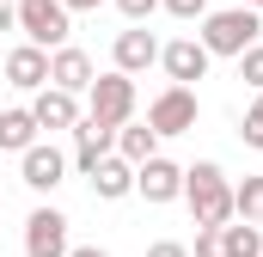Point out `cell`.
Returning <instances> with one entry per match:
<instances>
[{
	"label": "cell",
	"instance_id": "2e32d148",
	"mask_svg": "<svg viewBox=\"0 0 263 257\" xmlns=\"http://www.w3.org/2000/svg\"><path fill=\"white\" fill-rule=\"evenodd\" d=\"M37 135H43V128H37V117H31V104H12V111H0V153H25Z\"/></svg>",
	"mask_w": 263,
	"mask_h": 257
},
{
	"label": "cell",
	"instance_id": "5bb4252c",
	"mask_svg": "<svg viewBox=\"0 0 263 257\" xmlns=\"http://www.w3.org/2000/svg\"><path fill=\"white\" fill-rule=\"evenodd\" d=\"M6 80H12L18 92H37V86H49V49H37V43H18V49L6 56Z\"/></svg>",
	"mask_w": 263,
	"mask_h": 257
},
{
	"label": "cell",
	"instance_id": "5b68a950",
	"mask_svg": "<svg viewBox=\"0 0 263 257\" xmlns=\"http://www.w3.org/2000/svg\"><path fill=\"white\" fill-rule=\"evenodd\" d=\"M73 12H67L62 0H18V31L37 43V49H55V43H67V25Z\"/></svg>",
	"mask_w": 263,
	"mask_h": 257
},
{
	"label": "cell",
	"instance_id": "cb8c5ba5",
	"mask_svg": "<svg viewBox=\"0 0 263 257\" xmlns=\"http://www.w3.org/2000/svg\"><path fill=\"white\" fill-rule=\"evenodd\" d=\"M153 6H159V0H117V12H123L129 25H141V19H153Z\"/></svg>",
	"mask_w": 263,
	"mask_h": 257
},
{
	"label": "cell",
	"instance_id": "277c9868",
	"mask_svg": "<svg viewBox=\"0 0 263 257\" xmlns=\"http://www.w3.org/2000/svg\"><path fill=\"white\" fill-rule=\"evenodd\" d=\"M196 117H202V104H196V86H165L153 104H147V123H153V135L165 141V135H190L196 128Z\"/></svg>",
	"mask_w": 263,
	"mask_h": 257
},
{
	"label": "cell",
	"instance_id": "ffe728a7",
	"mask_svg": "<svg viewBox=\"0 0 263 257\" xmlns=\"http://www.w3.org/2000/svg\"><path fill=\"white\" fill-rule=\"evenodd\" d=\"M239 141H245V147H257V153H263V92L251 98V111H245V123H239Z\"/></svg>",
	"mask_w": 263,
	"mask_h": 257
},
{
	"label": "cell",
	"instance_id": "f1b7e54d",
	"mask_svg": "<svg viewBox=\"0 0 263 257\" xmlns=\"http://www.w3.org/2000/svg\"><path fill=\"white\" fill-rule=\"evenodd\" d=\"M245 6H257V12H263V0H245Z\"/></svg>",
	"mask_w": 263,
	"mask_h": 257
},
{
	"label": "cell",
	"instance_id": "6da1fadb",
	"mask_svg": "<svg viewBox=\"0 0 263 257\" xmlns=\"http://www.w3.org/2000/svg\"><path fill=\"white\" fill-rule=\"evenodd\" d=\"M184 202H190L196 227H227V221H233V184H227V172H220L214 159L184 166Z\"/></svg>",
	"mask_w": 263,
	"mask_h": 257
},
{
	"label": "cell",
	"instance_id": "d6986e66",
	"mask_svg": "<svg viewBox=\"0 0 263 257\" xmlns=\"http://www.w3.org/2000/svg\"><path fill=\"white\" fill-rule=\"evenodd\" d=\"M233 214L239 221H263V178H239L233 184Z\"/></svg>",
	"mask_w": 263,
	"mask_h": 257
},
{
	"label": "cell",
	"instance_id": "8fae6325",
	"mask_svg": "<svg viewBox=\"0 0 263 257\" xmlns=\"http://www.w3.org/2000/svg\"><path fill=\"white\" fill-rule=\"evenodd\" d=\"M110 56H117L123 74H147V67L159 62V37H153L147 19H141V25H129V31H117V49H110Z\"/></svg>",
	"mask_w": 263,
	"mask_h": 257
},
{
	"label": "cell",
	"instance_id": "7a4b0ae2",
	"mask_svg": "<svg viewBox=\"0 0 263 257\" xmlns=\"http://www.w3.org/2000/svg\"><path fill=\"white\" fill-rule=\"evenodd\" d=\"M257 6H227V12H202V49L208 56H245L251 43H257Z\"/></svg>",
	"mask_w": 263,
	"mask_h": 257
},
{
	"label": "cell",
	"instance_id": "e0dca14e",
	"mask_svg": "<svg viewBox=\"0 0 263 257\" xmlns=\"http://www.w3.org/2000/svg\"><path fill=\"white\" fill-rule=\"evenodd\" d=\"M117 153H123L129 166L153 159V153H159V135H153V123H123V128H117Z\"/></svg>",
	"mask_w": 263,
	"mask_h": 257
},
{
	"label": "cell",
	"instance_id": "ac0fdd59",
	"mask_svg": "<svg viewBox=\"0 0 263 257\" xmlns=\"http://www.w3.org/2000/svg\"><path fill=\"white\" fill-rule=\"evenodd\" d=\"M220 239H227V257H263V233H257V221H227L220 227Z\"/></svg>",
	"mask_w": 263,
	"mask_h": 257
},
{
	"label": "cell",
	"instance_id": "7c38bea8",
	"mask_svg": "<svg viewBox=\"0 0 263 257\" xmlns=\"http://www.w3.org/2000/svg\"><path fill=\"white\" fill-rule=\"evenodd\" d=\"M49 86H62V92H86V86H92V56L73 49V43H55V49H49Z\"/></svg>",
	"mask_w": 263,
	"mask_h": 257
},
{
	"label": "cell",
	"instance_id": "7402d4cb",
	"mask_svg": "<svg viewBox=\"0 0 263 257\" xmlns=\"http://www.w3.org/2000/svg\"><path fill=\"white\" fill-rule=\"evenodd\" d=\"M190 257H227V239H220V227H196V251Z\"/></svg>",
	"mask_w": 263,
	"mask_h": 257
},
{
	"label": "cell",
	"instance_id": "d4e9b609",
	"mask_svg": "<svg viewBox=\"0 0 263 257\" xmlns=\"http://www.w3.org/2000/svg\"><path fill=\"white\" fill-rule=\"evenodd\" d=\"M147 257H190V245H178V239H153Z\"/></svg>",
	"mask_w": 263,
	"mask_h": 257
},
{
	"label": "cell",
	"instance_id": "8992f818",
	"mask_svg": "<svg viewBox=\"0 0 263 257\" xmlns=\"http://www.w3.org/2000/svg\"><path fill=\"white\" fill-rule=\"evenodd\" d=\"M18 178H25L37 196L62 190V184H67V153H62V147H49V141H31V147L18 153Z\"/></svg>",
	"mask_w": 263,
	"mask_h": 257
},
{
	"label": "cell",
	"instance_id": "484cf974",
	"mask_svg": "<svg viewBox=\"0 0 263 257\" xmlns=\"http://www.w3.org/2000/svg\"><path fill=\"white\" fill-rule=\"evenodd\" d=\"M12 25H18V6H12V0H0V31H12Z\"/></svg>",
	"mask_w": 263,
	"mask_h": 257
},
{
	"label": "cell",
	"instance_id": "30bf717a",
	"mask_svg": "<svg viewBox=\"0 0 263 257\" xmlns=\"http://www.w3.org/2000/svg\"><path fill=\"white\" fill-rule=\"evenodd\" d=\"M31 117L37 128H73L80 123V92H62V86H37V98H31Z\"/></svg>",
	"mask_w": 263,
	"mask_h": 257
},
{
	"label": "cell",
	"instance_id": "ba28073f",
	"mask_svg": "<svg viewBox=\"0 0 263 257\" xmlns=\"http://www.w3.org/2000/svg\"><path fill=\"white\" fill-rule=\"evenodd\" d=\"M25 257H67V214L62 208H31V221H25Z\"/></svg>",
	"mask_w": 263,
	"mask_h": 257
},
{
	"label": "cell",
	"instance_id": "52a82bcc",
	"mask_svg": "<svg viewBox=\"0 0 263 257\" xmlns=\"http://www.w3.org/2000/svg\"><path fill=\"white\" fill-rule=\"evenodd\" d=\"M135 196H147L153 208H159V202H178V196H184V166H172L165 153L141 159V166H135Z\"/></svg>",
	"mask_w": 263,
	"mask_h": 257
},
{
	"label": "cell",
	"instance_id": "44dd1931",
	"mask_svg": "<svg viewBox=\"0 0 263 257\" xmlns=\"http://www.w3.org/2000/svg\"><path fill=\"white\" fill-rule=\"evenodd\" d=\"M239 80H245L251 92H263V43H251V49L239 56Z\"/></svg>",
	"mask_w": 263,
	"mask_h": 257
},
{
	"label": "cell",
	"instance_id": "9a60e30c",
	"mask_svg": "<svg viewBox=\"0 0 263 257\" xmlns=\"http://www.w3.org/2000/svg\"><path fill=\"white\" fill-rule=\"evenodd\" d=\"M86 178H92V196H104V202H123V196L135 190V166L123 159V153H104Z\"/></svg>",
	"mask_w": 263,
	"mask_h": 257
},
{
	"label": "cell",
	"instance_id": "4316f807",
	"mask_svg": "<svg viewBox=\"0 0 263 257\" xmlns=\"http://www.w3.org/2000/svg\"><path fill=\"white\" fill-rule=\"evenodd\" d=\"M67 257H110L104 245H67Z\"/></svg>",
	"mask_w": 263,
	"mask_h": 257
},
{
	"label": "cell",
	"instance_id": "3957f363",
	"mask_svg": "<svg viewBox=\"0 0 263 257\" xmlns=\"http://www.w3.org/2000/svg\"><path fill=\"white\" fill-rule=\"evenodd\" d=\"M86 117H98V123L123 128V123L135 117V74H123V67L92 74V86H86Z\"/></svg>",
	"mask_w": 263,
	"mask_h": 257
},
{
	"label": "cell",
	"instance_id": "603a6c76",
	"mask_svg": "<svg viewBox=\"0 0 263 257\" xmlns=\"http://www.w3.org/2000/svg\"><path fill=\"white\" fill-rule=\"evenodd\" d=\"M159 6H165L172 19H202V12H208V0H159Z\"/></svg>",
	"mask_w": 263,
	"mask_h": 257
},
{
	"label": "cell",
	"instance_id": "4fadbf2b",
	"mask_svg": "<svg viewBox=\"0 0 263 257\" xmlns=\"http://www.w3.org/2000/svg\"><path fill=\"white\" fill-rule=\"evenodd\" d=\"M110 147H117V128L110 123H98V117H80V123H73V166H80V172H92Z\"/></svg>",
	"mask_w": 263,
	"mask_h": 257
},
{
	"label": "cell",
	"instance_id": "83f0119b",
	"mask_svg": "<svg viewBox=\"0 0 263 257\" xmlns=\"http://www.w3.org/2000/svg\"><path fill=\"white\" fill-rule=\"evenodd\" d=\"M67 12H98V6H104V0H62Z\"/></svg>",
	"mask_w": 263,
	"mask_h": 257
},
{
	"label": "cell",
	"instance_id": "9c48e42d",
	"mask_svg": "<svg viewBox=\"0 0 263 257\" xmlns=\"http://www.w3.org/2000/svg\"><path fill=\"white\" fill-rule=\"evenodd\" d=\"M208 49H202V37H172V43H159V67L178 80V86H196L202 74H208Z\"/></svg>",
	"mask_w": 263,
	"mask_h": 257
}]
</instances>
